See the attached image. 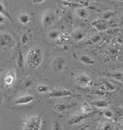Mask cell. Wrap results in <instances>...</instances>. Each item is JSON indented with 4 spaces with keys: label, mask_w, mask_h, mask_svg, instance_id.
<instances>
[{
    "label": "cell",
    "mask_w": 123,
    "mask_h": 130,
    "mask_svg": "<svg viewBox=\"0 0 123 130\" xmlns=\"http://www.w3.org/2000/svg\"><path fill=\"white\" fill-rule=\"evenodd\" d=\"M70 35H71V38L73 40H75V42H81L85 38L86 32L84 30H83L82 29L78 28V29L73 30Z\"/></svg>",
    "instance_id": "obj_10"
},
{
    "label": "cell",
    "mask_w": 123,
    "mask_h": 130,
    "mask_svg": "<svg viewBox=\"0 0 123 130\" xmlns=\"http://www.w3.org/2000/svg\"><path fill=\"white\" fill-rule=\"evenodd\" d=\"M92 104L97 108H107L109 106V103L104 99L96 100V101H93Z\"/></svg>",
    "instance_id": "obj_19"
},
{
    "label": "cell",
    "mask_w": 123,
    "mask_h": 130,
    "mask_svg": "<svg viewBox=\"0 0 123 130\" xmlns=\"http://www.w3.org/2000/svg\"><path fill=\"white\" fill-rule=\"evenodd\" d=\"M36 90L37 92L41 93V94H45L46 92H49L50 89H49V86L44 84H41V85H38L36 87Z\"/></svg>",
    "instance_id": "obj_22"
},
{
    "label": "cell",
    "mask_w": 123,
    "mask_h": 130,
    "mask_svg": "<svg viewBox=\"0 0 123 130\" xmlns=\"http://www.w3.org/2000/svg\"><path fill=\"white\" fill-rule=\"evenodd\" d=\"M0 14H3L6 18H8V20H10L11 22H12V18H11V17L8 11L7 10L6 7L3 5V3H2L1 2H0Z\"/></svg>",
    "instance_id": "obj_20"
},
{
    "label": "cell",
    "mask_w": 123,
    "mask_h": 130,
    "mask_svg": "<svg viewBox=\"0 0 123 130\" xmlns=\"http://www.w3.org/2000/svg\"><path fill=\"white\" fill-rule=\"evenodd\" d=\"M30 41V36L27 32H24L21 36V42L23 45H27Z\"/></svg>",
    "instance_id": "obj_26"
},
{
    "label": "cell",
    "mask_w": 123,
    "mask_h": 130,
    "mask_svg": "<svg viewBox=\"0 0 123 130\" xmlns=\"http://www.w3.org/2000/svg\"><path fill=\"white\" fill-rule=\"evenodd\" d=\"M75 14L79 18L81 19H86L89 17V12L85 8H77Z\"/></svg>",
    "instance_id": "obj_17"
},
{
    "label": "cell",
    "mask_w": 123,
    "mask_h": 130,
    "mask_svg": "<svg viewBox=\"0 0 123 130\" xmlns=\"http://www.w3.org/2000/svg\"><path fill=\"white\" fill-rule=\"evenodd\" d=\"M102 39V36L99 34H96V35H93V36H91L88 41V43L90 44H97L100 40Z\"/></svg>",
    "instance_id": "obj_25"
},
{
    "label": "cell",
    "mask_w": 123,
    "mask_h": 130,
    "mask_svg": "<svg viewBox=\"0 0 123 130\" xmlns=\"http://www.w3.org/2000/svg\"><path fill=\"white\" fill-rule=\"evenodd\" d=\"M2 102H3V97H2V95L0 92V107L2 104Z\"/></svg>",
    "instance_id": "obj_35"
},
{
    "label": "cell",
    "mask_w": 123,
    "mask_h": 130,
    "mask_svg": "<svg viewBox=\"0 0 123 130\" xmlns=\"http://www.w3.org/2000/svg\"><path fill=\"white\" fill-rule=\"evenodd\" d=\"M5 21H6V18L3 14H0V25L4 24L5 23Z\"/></svg>",
    "instance_id": "obj_33"
},
{
    "label": "cell",
    "mask_w": 123,
    "mask_h": 130,
    "mask_svg": "<svg viewBox=\"0 0 123 130\" xmlns=\"http://www.w3.org/2000/svg\"><path fill=\"white\" fill-rule=\"evenodd\" d=\"M73 95V92L65 88L59 87L53 89L49 92V96L50 98H65L71 96Z\"/></svg>",
    "instance_id": "obj_5"
},
{
    "label": "cell",
    "mask_w": 123,
    "mask_h": 130,
    "mask_svg": "<svg viewBox=\"0 0 123 130\" xmlns=\"http://www.w3.org/2000/svg\"><path fill=\"white\" fill-rule=\"evenodd\" d=\"M45 1H46V0H32V2L33 4H40V3L44 2Z\"/></svg>",
    "instance_id": "obj_34"
},
{
    "label": "cell",
    "mask_w": 123,
    "mask_h": 130,
    "mask_svg": "<svg viewBox=\"0 0 123 130\" xmlns=\"http://www.w3.org/2000/svg\"><path fill=\"white\" fill-rule=\"evenodd\" d=\"M77 80L81 84V86L84 87H88L92 83V79H91V77L87 74H84V73L78 74V76H77Z\"/></svg>",
    "instance_id": "obj_12"
},
{
    "label": "cell",
    "mask_w": 123,
    "mask_h": 130,
    "mask_svg": "<svg viewBox=\"0 0 123 130\" xmlns=\"http://www.w3.org/2000/svg\"><path fill=\"white\" fill-rule=\"evenodd\" d=\"M42 119L40 116L33 115L28 117L25 120L23 129H24L30 130H39L41 129L42 126Z\"/></svg>",
    "instance_id": "obj_2"
},
{
    "label": "cell",
    "mask_w": 123,
    "mask_h": 130,
    "mask_svg": "<svg viewBox=\"0 0 123 130\" xmlns=\"http://www.w3.org/2000/svg\"><path fill=\"white\" fill-rule=\"evenodd\" d=\"M103 86H104L105 89H106L107 91H109V92H113V91H115V89H116L115 86H114L113 83H111L110 82H109V81H105L104 83H103Z\"/></svg>",
    "instance_id": "obj_27"
},
{
    "label": "cell",
    "mask_w": 123,
    "mask_h": 130,
    "mask_svg": "<svg viewBox=\"0 0 123 130\" xmlns=\"http://www.w3.org/2000/svg\"><path fill=\"white\" fill-rule=\"evenodd\" d=\"M71 35L68 32H60V34L58 37V39L56 40L59 44H65L66 42H68L70 39H71Z\"/></svg>",
    "instance_id": "obj_16"
},
{
    "label": "cell",
    "mask_w": 123,
    "mask_h": 130,
    "mask_svg": "<svg viewBox=\"0 0 123 130\" xmlns=\"http://www.w3.org/2000/svg\"><path fill=\"white\" fill-rule=\"evenodd\" d=\"M56 20V14L54 11H53L52 10H47L46 11L42 16L41 18V24L42 26L44 28H48L52 27Z\"/></svg>",
    "instance_id": "obj_4"
},
{
    "label": "cell",
    "mask_w": 123,
    "mask_h": 130,
    "mask_svg": "<svg viewBox=\"0 0 123 130\" xmlns=\"http://www.w3.org/2000/svg\"><path fill=\"white\" fill-rule=\"evenodd\" d=\"M103 116L106 118V119H112L113 117V111L111 110H109V109H105L104 110H103Z\"/></svg>",
    "instance_id": "obj_28"
},
{
    "label": "cell",
    "mask_w": 123,
    "mask_h": 130,
    "mask_svg": "<svg viewBox=\"0 0 123 130\" xmlns=\"http://www.w3.org/2000/svg\"><path fill=\"white\" fill-rule=\"evenodd\" d=\"M16 64L18 68H23L24 66V58L22 52L21 50H18L17 55H16Z\"/></svg>",
    "instance_id": "obj_18"
},
{
    "label": "cell",
    "mask_w": 123,
    "mask_h": 130,
    "mask_svg": "<svg viewBox=\"0 0 123 130\" xmlns=\"http://www.w3.org/2000/svg\"><path fill=\"white\" fill-rule=\"evenodd\" d=\"M15 45V39L11 34L7 32H0V49L7 50Z\"/></svg>",
    "instance_id": "obj_3"
},
{
    "label": "cell",
    "mask_w": 123,
    "mask_h": 130,
    "mask_svg": "<svg viewBox=\"0 0 123 130\" xmlns=\"http://www.w3.org/2000/svg\"><path fill=\"white\" fill-rule=\"evenodd\" d=\"M52 129L54 130H61L62 129V126H61L60 123L58 120H55L53 123V126H52Z\"/></svg>",
    "instance_id": "obj_30"
},
{
    "label": "cell",
    "mask_w": 123,
    "mask_h": 130,
    "mask_svg": "<svg viewBox=\"0 0 123 130\" xmlns=\"http://www.w3.org/2000/svg\"><path fill=\"white\" fill-rule=\"evenodd\" d=\"M66 64V58L62 56H56L52 61V67L53 70L56 73H60L62 72L65 69Z\"/></svg>",
    "instance_id": "obj_6"
},
{
    "label": "cell",
    "mask_w": 123,
    "mask_h": 130,
    "mask_svg": "<svg viewBox=\"0 0 123 130\" xmlns=\"http://www.w3.org/2000/svg\"><path fill=\"white\" fill-rule=\"evenodd\" d=\"M15 79H16L15 72L13 70L8 71V73L6 74V76H5V79H4V82H5V86L7 87L11 86L14 84V83L15 81Z\"/></svg>",
    "instance_id": "obj_13"
},
{
    "label": "cell",
    "mask_w": 123,
    "mask_h": 130,
    "mask_svg": "<svg viewBox=\"0 0 123 130\" xmlns=\"http://www.w3.org/2000/svg\"><path fill=\"white\" fill-rule=\"evenodd\" d=\"M43 51L41 48H33L27 54V64L31 68H38L43 63Z\"/></svg>",
    "instance_id": "obj_1"
},
{
    "label": "cell",
    "mask_w": 123,
    "mask_h": 130,
    "mask_svg": "<svg viewBox=\"0 0 123 130\" xmlns=\"http://www.w3.org/2000/svg\"><path fill=\"white\" fill-rule=\"evenodd\" d=\"M81 109L82 113H92L93 112L91 105L89 103L86 102V101H84L82 104V105L81 107Z\"/></svg>",
    "instance_id": "obj_21"
},
{
    "label": "cell",
    "mask_w": 123,
    "mask_h": 130,
    "mask_svg": "<svg viewBox=\"0 0 123 130\" xmlns=\"http://www.w3.org/2000/svg\"><path fill=\"white\" fill-rule=\"evenodd\" d=\"M115 14L114 11H106L103 14V19L104 20H109V18H111L112 17H113Z\"/></svg>",
    "instance_id": "obj_29"
},
{
    "label": "cell",
    "mask_w": 123,
    "mask_h": 130,
    "mask_svg": "<svg viewBox=\"0 0 123 130\" xmlns=\"http://www.w3.org/2000/svg\"><path fill=\"white\" fill-rule=\"evenodd\" d=\"M101 129L104 130L112 129H113V126L111 125V123L109 122H104L103 123L102 126H101Z\"/></svg>",
    "instance_id": "obj_31"
},
{
    "label": "cell",
    "mask_w": 123,
    "mask_h": 130,
    "mask_svg": "<svg viewBox=\"0 0 123 130\" xmlns=\"http://www.w3.org/2000/svg\"><path fill=\"white\" fill-rule=\"evenodd\" d=\"M109 76H110L113 79H114L115 80H116V81H118V82H120V83H122V72H114V73H109Z\"/></svg>",
    "instance_id": "obj_23"
},
{
    "label": "cell",
    "mask_w": 123,
    "mask_h": 130,
    "mask_svg": "<svg viewBox=\"0 0 123 130\" xmlns=\"http://www.w3.org/2000/svg\"><path fill=\"white\" fill-rule=\"evenodd\" d=\"M1 73H2V70H0V75H1Z\"/></svg>",
    "instance_id": "obj_36"
},
{
    "label": "cell",
    "mask_w": 123,
    "mask_h": 130,
    "mask_svg": "<svg viewBox=\"0 0 123 130\" xmlns=\"http://www.w3.org/2000/svg\"><path fill=\"white\" fill-rule=\"evenodd\" d=\"M60 34V31H58V30H51L48 32L47 34V37L51 39V40H56L59 37Z\"/></svg>",
    "instance_id": "obj_24"
},
{
    "label": "cell",
    "mask_w": 123,
    "mask_h": 130,
    "mask_svg": "<svg viewBox=\"0 0 123 130\" xmlns=\"http://www.w3.org/2000/svg\"><path fill=\"white\" fill-rule=\"evenodd\" d=\"M77 104L73 103V104H67V103H58L54 105V110L57 113H61L67 111L70 109H71L73 107H75Z\"/></svg>",
    "instance_id": "obj_11"
},
{
    "label": "cell",
    "mask_w": 123,
    "mask_h": 130,
    "mask_svg": "<svg viewBox=\"0 0 123 130\" xmlns=\"http://www.w3.org/2000/svg\"><path fill=\"white\" fill-rule=\"evenodd\" d=\"M79 60L83 64L88 65V66H94L96 64V61L93 59L91 57L86 55L80 56Z\"/></svg>",
    "instance_id": "obj_15"
},
{
    "label": "cell",
    "mask_w": 123,
    "mask_h": 130,
    "mask_svg": "<svg viewBox=\"0 0 123 130\" xmlns=\"http://www.w3.org/2000/svg\"><path fill=\"white\" fill-rule=\"evenodd\" d=\"M92 26L96 28V30H98L99 32H104V31H107L109 29V23L107 21V20H104V19H101V18H96L94 19L92 22Z\"/></svg>",
    "instance_id": "obj_7"
},
{
    "label": "cell",
    "mask_w": 123,
    "mask_h": 130,
    "mask_svg": "<svg viewBox=\"0 0 123 130\" xmlns=\"http://www.w3.org/2000/svg\"><path fill=\"white\" fill-rule=\"evenodd\" d=\"M32 85H33V82H32L31 79H27L24 83V86L25 88H29V87H31Z\"/></svg>",
    "instance_id": "obj_32"
},
{
    "label": "cell",
    "mask_w": 123,
    "mask_h": 130,
    "mask_svg": "<svg viewBox=\"0 0 123 130\" xmlns=\"http://www.w3.org/2000/svg\"><path fill=\"white\" fill-rule=\"evenodd\" d=\"M34 100H35V97L33 95L26 94V95H23L18 98L15 101V104L16 105H26V104H31Z\"/></svg>",
    "instance_id": "obj_9"
},
{
    "label": "cell",
    "mask_w": 123,
    "mask_h": 130,
    "mask_svg": "<svg viewBox=\"0 0 123 130\" xmlns=\"http://www.w3.org/2000/svg\"><path fill=\"white\" fill-rule=\"evenodd\" d=\"M18 20L20 24H21L23 25H27L31 21V16L29 14L25 13V12L21 13L18 17Z\"/></svg>",
    "instance_id": "obj_14"
},
{
    "label": "cell",
    "mask_w": 123,
    "mask_h": 130,
    "mask_svg": "<svg viewBox=\"0 0 123 130\" xmlns=\"http://www.w3.org/2000/svg\"><path fill=\"white\" fill-rule=\"evenodd\" d=\"M93 112L92 113H79L77 114L76 116H74L69 121H68V124L69 125H78L81 124L82 122H84L85 120L90 118L91 117H92L93 115Z\"/></svg>",
    "instance_id": "obj_8"
}]
</instances>
